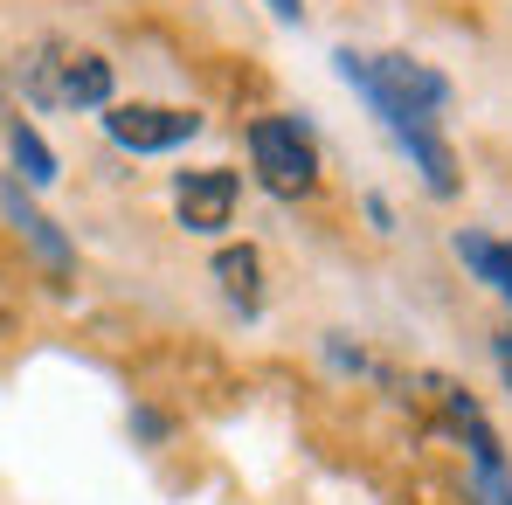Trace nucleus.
Here are the masks:
<instances>
[{"mask_svg": "<svg viewBox=\"0 0 512 505\" xmlns=\"http://www.w3.org/2000/svg\"><path fill=\"white\" fill-rule=\"evenodd\" d=\"M0 215H7V222L28 236V250L42 256L49 270H70V243H63V229H56V222H49V215H42L28 194H21V180H0Z\"/></svg>", "mask_w": 512, "mask_h": 505, "instance_id": "nucleus-6", "label": "nucleus"}, {"mask_svg": "<svg viewBox=\"0 0 512 505\" xmlns=\"http://www.w3.org/2000/svg\"><path fill=\"white\" fill-rule=\"evenodd\" d=\"M236 194H243V180H236L229 167H194V173H180V180H173V208H180V222H187L194 236L229 229Z\"/></svg>", "mask_w": 512, "mask_h": 505, "instance_id": "nucleus-5", "label": "nucleus"}, {"mask_svg": "<svg viewBox=\"0 0 512 505\" xmlns=\"http://www.w3.org/2000/svg\"><path fill=\"white\" fill-rule=\"evenodd\" d=\"M333 63H340V77L353 90H388V97H402L416 111H443L450 104V77L416 63V56H360V49H340Z\"/></svg>", "mask_w": 512, "mask_h": 505, "instance_id": "nucleus-3", "label": "nucleus"}, {"mask_svg": "<svg viewBox=\"0 0 512 505\" xmlns=\"http://www.w3.org/2000/svg\"><path fill=\"white\" fill-rule=\"evenodd\" d=\"M492 360H499V374H506V388H512V333L492 339Z\"/></svg>", "mask_w": 512, "mask_h": 505, "instance_id": "nucleus-10", "label": "nucleus"}, {"mask_svg": "<svg viewBox=\"0 0 512 505\" xmlns=\"http://www.w3.org/2000/svg\"><path fill=\"white\" fill-rule=\"evenodd\" d=\"M270 7H277V14H284V21H298V0H270Z\"/></svg>", "mask_w": 512, "mask_h": 505, "instance_id": "nucleus-11", "label": "nucleus"}, {"mask_svg": "<svg viewBox=\"0 0 512 505\" xmlns=\"http://www.w3.org/2000/svg\"><path fill=\"white\" fill-rule=\"evenodd\" d=\"M457 256H464V263H471V270H478V277H485V284H492V291L512 305V243L464 229V236H457Z\"/></svg>", "mask_w": 512, "mask_h": 505, "instance_id": "nucleus-7", "label": "nucleus"}, {"mask_svg": "<svg viewBox=\"0 0 512 505\" xmlns=\"http://www.w3.org/2000/svg\"><path fill=\"white\" fill-rule=\"evenodd\" d=\"M7 146H14V173H21L28 187H49V180H56V153H49V139H42L28 118L7 125Z\"/></svg>", "mask_w": 512, "mask_h": 505, "instance_id": "nucleus-9", "label": "nucleus"}, {"mask_svg": "<svg viewBox=\"0 0 512 505\" xmlns=\"http://www.w3.org/2000/svg\"><path fill=\"white\" fill-rule=\"evenodd\" d=\"M215 277H222L229 305L256 312V298H263V256H256L250 243H243V250H222V256H215Z\"/></svg>", "mask_w": 512, "mask_h": 505, "instance_id": "nucleus-8", "label": "nucleus"}, {"mask_svg": "<svg viewBox=\"0 0 512 505\" xmlns=\"http://www.w3.org/2000/svg\"><path fill=\"white\" fill-rule=\"evenodd\" d=\"M21 77L35 90V104H84V111H104L111 104V63L90 56V49L42 42L35 63H21Z\"/></svg>", "mask_w": 512, "mask_h": 505, "instance_id": "nucleus-2", "label": "nucleus"}, {"mask_svg": "<svg viewBox=\"0 0 512 505\" xmlns=\"http://www.w3.org/2000/svg\"><path fill=\"white\" fill-rule=\"evenodd\" d=\"M250 167L270 194L298 201V194L319 187V139L298 118H256L250 125Z\"/></svg>", "mask_w": 512, "mask_h": 505, "instance_id": "nucleus-1", "label": "nucleus"}, {"mask_svg": "<svg viewBox=\"0 0 512 505\" xmlns=\"http://www.w3.org/2000/svg\"><path fill=\"white\" fill-rule=\"evenodd\" d=\"M201 132V111L187 104H104V139L125 153H173Z\"/></svg>", "mask_w": 512, "mask_h": 505, "instance_id": "nucleus-4", "label": "nucleus"}]
</instances>
